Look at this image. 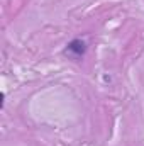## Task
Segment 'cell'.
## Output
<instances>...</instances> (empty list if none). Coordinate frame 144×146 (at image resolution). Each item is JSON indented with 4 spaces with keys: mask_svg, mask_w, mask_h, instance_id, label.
I'll list each match as a JSON object with an SVG mask.
<instances>
[{
    "mask_svg": "<svg viewBox=\"0 0 144 146\" xmlns=\"http://www.w3.org/2000/svg\"><path fill=\"white\" fill-rule=\"evenodd\" d=\"M85 51H87V44L81 39H73L71 42L66 46V49H65V53L68 56H71L73 60H80L85 54Z\"/></svg>",
    "mask_w": 144,
    "mask_h": 146,
    "instance_id": "cell-1",
    "label": "cell"
}]
</instances>
